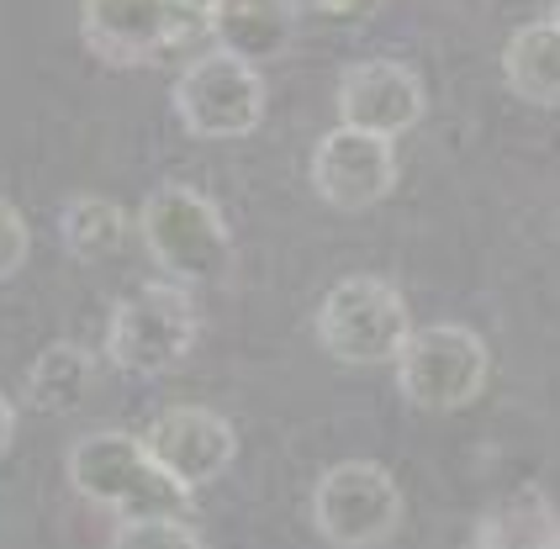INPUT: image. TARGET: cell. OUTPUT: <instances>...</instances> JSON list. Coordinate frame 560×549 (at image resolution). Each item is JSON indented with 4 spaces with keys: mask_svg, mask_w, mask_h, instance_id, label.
<instances>
[{
    "mask_svg": "<svg viewBox=\"0 0 560 549\" xmlns=\"http://www.w3.org/2000/svg\"><path fill=\"white\" fill-rule=\"evenodd\" d=\"M138 238H143L159 270L170 280H180V285L218 280L228 270V259H233V233L222 222L218 201L180 180L149 190V201L138 212Z\"/></svg>",
    "mask_w": 560,
    "mask_h": 549,
    "instance_id": "cell-3",
    "label": "cell"
},
{
    "mask_svg": "<svg viewBox=\"0 0 560 549\" xmlns=\"http://www.w3.org/2000/svg\"><path fill=\"white\" fill-rule=\"evenodd\" d=\"M201 334V312L180 280H149L138 291H127L122 302L112 306L106 323V360L122 375H170L180 370Z\"/></svg>",
    "mask_w": 560,
    "mask_h": 549,
    "instance_id": "cell-2",
    "label": "cell"
},
{
    "mask_svg": "<svg viewBox=\"0 0 560 549\" xmlns=\"http://www.w3.org/2000/svg\"><path fill=\"white\" fill-rule=\"evenodd\" d=\"M180 11H186L190 22H207V11H212V0H175Z\"/></svg>",
    "mask_w": 560,
    "mask_h": 549,
    "instance_id": "cell-20",
    "label": "cell"
},
{
    "mask_svg": "<svg viewBox=\"0 0 560 549\" xmlns=\"http://www.w3.org/2000/svg\"><path fill=\"white\" fill-rule=\"evenodd\" d=\"M175 117L190 138H207V143H233V138H249L265 122V74L254 63L233 59V54H201L180 69L175 80Z\"/></svg>",
    "mask_w": 560,
    "mask_h": 549,
    "instance_id": "cell-7",
    "label": "cell"
},
{
    "mask_svg": "<svg viewBox=\"0 0 560 549\" xmlns=\"http://www.w3.org/2000/svg\"><path fill=\"white\" fill-rule=\"evenodd\" d=\"M470 549H560V507L545 487L502 491L476 513Z\"/></svg>",
    "mask_w": 560,
    "mask_h": 549,
    "instance_id": "cell-13",
    "label": "cell"
},
{
    "mask_svg": "<svg viewBox=\"0 0 560 549\" xmlns=\"http://www.w3.org/2000/svg\"><path fill=\"white\" fill-rule=\"evenodd\" d=\"M317 343L339 365H392L402 349L412 312L407 296L381 274H349L317 302Z\"/></svg>",
    "mask_w": 560,
    "mask_h": 549,
    "instance_id": "cell-4",
    "label": "cell"
},
{
    "mask_svg": "<svg viewBox=\"0 0 560 549\" xmlns=\"http://www.w3.org/2000/svg\"><path fill=\"white\" fill-rule=\"evenodd\" d=\"M59 233H63V248H69L74 259L101 265V259H112V254L127 248L132 222H127V212L112 196H74L59 212Z\"/></svg>",
    "mask_w": 560,
    "mask_h": 549,
    "instance_id": "cell-16",
    "label": "cell"
},
{
    "mask_svg": "<svg viewBox=\"0 0 560 549\" xmlns=\"http://www.w3.org/2000/svg\"><path fill=\"white\" fill-rule=\"evenodd\" d=\"M11 439H16V407H11V397L0 392V455L11 449Z\"/></svg>",
    "mask_w": 560,
    "mask_h": 549,
    "instance_id": "cell-19",
    "label": "cell"
},
{
    "mask_svg": "<svg viewBox=\"0 0 560 549\" xmlns=\"http://www.w3.org/2000/svg\"><path fill=\"white\" fill-rule=\"evenodd\" d=\"M190 16L175 0H80V37L101 63L138 69L186 37Z\"/></svg>",
    "mask_w": 560,
    "mask_h": 549,
    "instance_id": "cell-9",
    "label": "cell"
},
{
    "mask_svg": "<svg viewBox=\"0 0 560 549\" xmlns=\"http://www.w3.org/2000/svg\"><path fill=\"white\" fill-rule=\"evenodd\" d=\"M423 80L397 59H360L339 80V122L365 127L381 138H402L407 127L423 122Z\"/></svg>",
    "mask_w": 560,
    "mask_h": 549,
    "instance_id": "cell-11",
    "label": "cell"
},
{
    "mask_svg": "<svg viewBox=\"0 0 560 549\" xmlns=\"http://www.w3.org/2000/svg\"><path fill=\"white\" fill-rule=\"evenodd\" d=\"M502 80L529 106H560V16L529 22L502 43Z\"/></svg>",
    "mask_w": 560,
    "mask_h": 549,
    "instance_id": "cell-14",
    "label": "cell"
},
{
    "mask_svg": "<svg viewBox=\"0 0 560 549\" xmlns=\"http://www.w3.org/2000/svg\"><path fill=\"white\" fill-rule=\"evenodd\" d=\"M32 254V233H27V217L16 212L11 201H0V280H11V274L27 265Z\"/></svg>",
    "mask_w": 560,
    "mask_h": 549,
    "instance_id": "cell-18",
    "label": "cell"
},
{
    "mask_svg": "<svg viewBox=\"0 0 560 549\" xmlns=\"http://www.w3.org/2000/svg\"><path fill=\"white\" fill-rule=\"evenodd\" d=\"M402 523V487L375 459H339L312 487V528L334 549H375Z\"/></svg>",
    "mask_w": 560,
    "mask_h": 549,
    "instance_id": "cell-6",
    "label": "cell"
},
{
    "mask_svg": "<svg viewBox=\"0 0 560 549\" xmlns=\"http://www.w3.org/2000/svg\"><path fill=\"white\" fill-rule=\"evenodd\" d=\"M397 386L412 407L423 412H460L481 397L487 386V338L460 323H429V328H407L402 349H397Z\"/></svg>",
    "mask_w": 560,
    "mask_h": 549,
    "instance_id": "cell-5",
    "label": "cell"
},
{
    "mask_svg": "<svg viewBox=\"0 0 560 549\" xmlns=\"http://www.w3.org/2000/svg\"><path fill=\"white\" fill-rule=\"evenodd\" d=\"M207 32L218 37L222 54L244 63H270L296 37V5L291 0H212Z\"/></svg>",
    "mask_w": 560,
    "mask_h": 549,
    "instance_id": "cell-12",
    "label": "cell"
},
{
    "mask_svg": "<svg viewBox=\"0 0 560 549\" xmlns=\"http://www.w3.org/2000/svg\"><path fill=\"white\" fill-rule=\"evenodd\" d=\"M317 5H323V11H334V16H354L365 0H317Z\"/></svg>",
    "mask_w": 560,
    "mask_h": 549,
    "instance_id": "cell-21",
    "label": "cell"
},
{
    "mask_svg": "<svg viewBox=\"0 0 560 549\" xmlns=\"http://www.w3.org/2000/svg\"><path fill=\"white\" fill-rule=\"evenodd\" d=\"M397 138H381L365 127H334L317 138L307 164V180L317 201H328L334 212H371L397 190Z\"/></svg>",
    "mask_w": 560,
    "mask_h": 549,
    "instance_id": "cell-8",
    "label": "cell"
},
{
    "mask_svg": "<svg viewBox=\"0 0 560 549\" xmlns=\"http://www.w3.org/2000/svg\"><path fill=\"white\" fill-rule=\"evenodd\" d=\"M106 549H207L201 534L180 513H149V518H117Z\"/></svg>",
    "mask_w": 560,
    "mask_h": 549,
    "instance_id": "cell-17",
    "label": "cell"
},
{
    "mask_svg": "<svg viewBox=\"0 0 560 549\" xmlns=\"http://www.w3.org/2000/svg\"><path fill=\"white\" fill-rule=\"evenodd\" d=\"M91 392H95V354L85 349V343L59 338V343H48L27 370V401L37 407V412L63 418V412L85 407Z\"/></svg>",
    "mask_w": 560,
    "mask_h": 549,
    "instance_id": "cell-15",
    "label": "cell"
},
{
    "mask_svg": "<svg viewBox=\"0 0 560 549\" xmlns=\"http://www.w3.org/2000/svg\"><path fill=\"white\" fill-rule=\"evenodd\" d=\"M63 470H69V487L80 491L85 502L117 513V518L180 513L190 502V491H180L154 465V455L143 449V439L122 433V428H95V433H85L69 449Z\"/></svg>",
    "mask_w": 560,
    "mask_h": 549,
    "instance_id": "cell-1",
    "label": "cell"
},
{
    "mask_svg": "<svg viewBox=\"0 0 560 549\" xmlns=\"http://www.w3.org/2000/svg\"><path fill=\"white\" fill-rule=\"evenodd\" d=\"M143 449L154 455V465L175 487L196 497V491L212 487L222 470L233 465L238 433L212 407H164L149 423V433H143Z\"/></svg>",
    "mask_w": 560,
    "mask_h": 549,
    "instance_id": "cell-10",
    "label": "cell"
}]
</instances>
